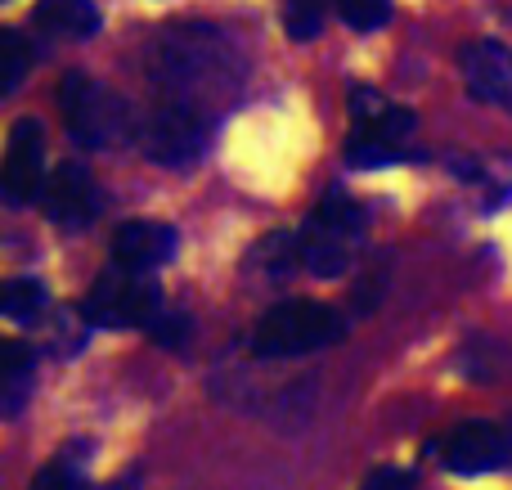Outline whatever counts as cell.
<instances>
[{
    "instance_id": "cell-22",
    "label": "cell",
    "mask_w": 512,
    "mask_h": 490,
    "mask_svg": "<svg viewBox=\"0 0 512 490\" xmlns=\"http://www.w3.org/2000/svg\"><path fill=\"white\" fill-rule=\"evenodd\" d=\"M113 490H140V473H126V477H122V482H117Z\"/></svg>"
},
{
    "instance_id": "cell-2",
    "label": "cell",
    "mask_w": 512,
    "mask_h": 490,
    "mask_svg": "<svg viewBox=\"0 0 512 490\" xmlns=\"http://www.w3.org/2000/svg\"><path fill=\"white\" fill-rule=\"evenodd\" d=\"M346 338V320L324 302H279L256 320L252 329V356L261 360H292L324 351Z\"/></svg>"
},
{
    "instance_id": "cell-10",
    "label": "cell",
    "mask_w": 512,
    "mask_h": 490,
    "mask_svg": "<svg viewBox=\"0 0 512 490\" xmlns=\"http://www.w3.org/2000/svg\"><path fill=\"white\" fill-rule=\"evenodd\" d=\"M436 459H441V468H450V473H459V477L495 473V468L508 464V437L495 423L472 419L436 441Z\"/></svg>"
},
{
    "instance_id": "cell-13",
    "label": "cell",
    "mask_w": 512,
    "mask_h": 490,
    "mask_svg": "<svg viewBox=\"0 0 512 490\" xmlns=\"http://www.w3.org/2000/svg\"><path fill=\"white\" fill-rule=\"evenodd\" d=\"M32 27L45 36H90L99 32V9L95 0H36L32 5Z\"/></svg>"
},
{
    "instance_id": "cell-9",
    "label": "cell",
    "mask_w": 512,
    "mask_h": 490,
    "mask_svg": "<svg viewBox=\"0 0 512 490\" xmlns=\"http://www.w3.org/2000/svg\"><path fill=\"white\" fill-rule=\"evenodd\" d=\"M41 207L54 225H63V230H86V225L99 216V207H104L99 180L90 176L86 162H72V158L59 162V167L50 171V185H45V194H41Z\"/></svg>"
},
{
    "instance_id": "cell-8",
    "label": "cell",
    "mask_w": 512,
    "mask_h": 490,
    "mask_svg": "<svg viewBox=\"0 0 512 490\" xmlns=\"http://www.w3.org/2000/svg\"><path fill=\"white\" fill-rule=\"evenodd\" d=\"M45 126L36 117H14L5 135V171H0V189L14 207L32 203L45 194Z\"/></svg>"
},
{
    "instance_id": "cell-12",
    "label": "cell",
    "mask_w": 512,
    "mask_h": 490,
    "mask_svg": "<svg viewBox=\"0 0 512 490\" xmlns=\"http://www.w3.org/2000/svg\"><path fill=\"white\" fill-rule=\"evenodd\" d=\"M176 248H180L176 230L162 221H126L122 230L113 234V261L126 270H140V275L167 266V261L176 257Z\"/></svg>"
},
{
    "instance_id": "cell-14",
    "label": "cell",
    "mask_w": 512,
    "mask_h": 490,
    "mask_svg": "<svg viewBox=\"0 0 512 490\" xmlns=\"http://www.w3.org/2000/svg\"><path fill=\"white\" fill-rule=\"evenodd\" d=\"M32 383H36L32 351H27L23 342H9V347H5V369H0V405H5L9 419L23 410V401H27V392H32Z\"/></svg>"
},
{
    "instance_id": "cell-4",
    "label": "cell",
    "mask_w": 512,
    "mask_h": 490,
    "mask_svg": "<svg viewBox=\"0 0 512 490\" xmlns=\"http://www.w3.org/2000/svg\"><path fill=\"white\" fill-rule=\"evenodd\" d=\"M351 135H346V162L351 167H387L409 158L405 140L414 135V108L391 104L373 86H351Z\"/></svg>"
},
{
    "instance_id": "cell-5",
    "label": "cell",
    "mask_w": 512,
    "mask_h": 490,
    "mask_svg": "<svg viewBox=\"0 0 512 490\" xmlns=\"http://www.w3.org/2000/svg\"><path fill=\"white\" fill-rule=\"evenodd\" d=\"M216 131V117L198 113V108L171 104V99H153L144 113H135V144L144 158L158 167H194L207 153Z\"/></svg>"
},
{
    "instance_id": "cell-7",
    "label": "cell",
    "mask_w": 512,
    "mask_h": 490,
    "mask_svg": "<svg viewBox=\"0 0 512 490\" xmlns=\"http://www.w3.org/2000/svg\"><path fill=\"white\" fill-rule=\"evenodd\" d=\"M162 293L149 275L126 266H108L104 275L90 284V293L81 297V320L95 329H153L158 324Z\"/></svg>"
},
{
    "instance_id": "cell-1",
    "label": "cell",
    "mask_w": 512,
    "mask_h": 490,
    "mask_svg": "<svg viewBox=\"0 0 512 490\" xmlns=\"http://www.w3.org/2000/svg\"><path fill=\"white\" fill-rule=\"evenodd\" d=\"M243 54L225 32L207 23H180L153 41L149 50V81L153 99H171V104L198 108V113L216 117L243 86Z\"/></svg>"
},
{
    "instance_id": "cell-15",
    "label": "cell",
    "mask_w": 512,
    "mask_h": 490,
    "mask_svg": "<svg viewBox=\"0 0 512 490\" xmlns=\"http://www.w3.org/2000/svg\"><path fill=\"white\" fill-rule=\"evenodd\" d=\"M27 490H90V482H86V446H81L77 455H72V446H68L59 459H50Z\"/></svg>"
},
{
    "instance_id": "cell-3",
    "label": "cell",
    "mask_w": 512,
    "mask_h": 490,
    "mask_svg": "<svg viewBox=\"0 0 512 490\" xmlns=\"http://www.w3.org/2000/svg\"><path fill=\"white\" fill-rule=\"evenodd\" d=\"M297 239V261L306 275L337 279L342 270H351L355 252L364 239V212L346 194H328L315 212L306 216L301 230H292Z\"/></svg>"
},
{
    "instance_id": "cell-18",
    "label": "cell",
    "mask_w": 512,
    "mask_h": 490,
    "mask_svg": "<svg viewBox=\"0 0 512 490\" xmlns=\"http://www.w3.org/2000/svg\"><path fill=\"white\" fill-rule=\"evenodd\" d=\"M0 54H5V95H14L18 86H23V77H27V68H32V50H27V41H23V32L18 27H5L0 32Z\"/></svg>"
},
{
    "instance_id": "cell-20",
    "label": "cell",
    "mask_w": 512,
    "mask_h": 490,
    "mask_svg": "<svg viewBox=\"0 0 512 490\" xmlns=\"http://www.w3.org/2000/svg\"><path fill=\"white\" fill-rule=\"evenodd\" d=\"M418 477L409 473V468H378L373 477H364L360 490H414Z\"/></svg>"
},
{
    "instance_id": "cell-21",
    "label": "cell",
    "mask_w": 512,
    "mask_h": 490,
    "mask_svg": "<svg viewBox=\"0 0 512 490\" xmlns=\"http://www.w3.org/2000/svg\"><path fill=\"white\" fill-rule=\"evenodd\" d=\"M185 333H189V320H180V315H167V320L153 324V338H158L162 347H180Z\"/></svg>"
},
{
    "instance_id": "cell-6",
    "label": "cell",
    "mask_w": 512,
    "mask_h": 490,
    "mask_svg": "<svg viewBox=\"0 0 512 490\" xmlns=\"http://www.w3.org/2000/svg\"><path fill=\"white\" fill-rule=\"evenodd\" d=\"M59 108H63V126H68V135L81 149H108V144H117L122 135L135 131V113L122 104V95L99 86L90 72H63Z\"/></svg>"
},
{
    "instance_id": "cell-19",
    "label": "cell",
    "mask_w": 512,
    "mask_h": 490,
    "mask_svg": "<svg viewBox=\"0 0 512 490\" xmlns=\"http://www.w3.org/2000/svg\"><path fill=\"white\" fill-rule=\"evenodd\" d=\"M333 9L355 32H373V27H382L391 18V0H333Z\"/></svg>"
},
{
    "instance_id": "cell-17",
    "label": "cell",
    "mask_w": 512,
    "mask_h": 490,
    "mask_svg": "<svg viewBox=\"0 0 512 490\" xmlns=\"http://www.w3.org/2000/svg\"><path fill=\"white\" fill-rule=\"evenodd\" d=\"M324 14H328L324 0H283V32L292 41H315L324 32Z\"/></svg>"
},
{
    "instance_id": "cell-16",
    "label": "cell",
    "mask_w": 512,
    "mask_h": 490,
    "mask_svg": "<svg viewBox=\"0 0 512 490\" xmlns=\"http://www.w3.org/2000/svg\"><path fill=\"white\" fill-rule=\"evenodd\" d=\"M0 311L14 324L36 320V315L45 311V284L41 279H9L5 293H0Z\"/></svg>"
},
{
    "instance_id": "cell-11",
    "label": "cell",
    "mask_w": 512,
    "mask_h": 490,
    "mask_svg": "<svg viewBox=\"0 0 512 490\" xmlns=\"http://www.w3.org/2000/svg\"><path fill=\"white\" fill-rule=\"evenodd\" d=\"M459 68H463V86H468L472 99L512 113V50L504 41H490V36L468 41L459 50Z\"/></svg>"
}]
</instances>
